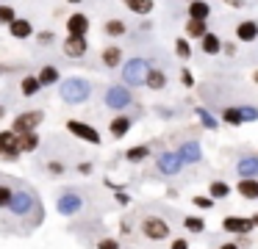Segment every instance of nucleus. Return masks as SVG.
Instances as JSON below:
<instances>
[{
	"label": "nucleus",
	"instance_id": "obj_1",
	"mask_svg": "<svg viewBox=\"0 0 258 249\" xmlns=\"http://www.w3.org/2000/svg\"><path fill=\"white\" fill-rule=\"evenodd\" d=\"M139 230H142V235L147 238V241H167L169 235H172V227H169V221L167 219H161V216H156V213H150V216H145V219L139 221Z\"/></svg>",
	"mask_w": 258,
	"mask_h": 249
},
{
	"label": "nucleus",
	"instance_id": "obj_2",
	"mask_svg": "<svg viewBox=\"0 0 258 249\" xmlns=\"http://www.w3.org/2000/svg\"><path fill=\"white\" fill-rule=\"evenodd\" d=\"M39 202V197H36L34 191H25V188H17L12 197V205H9V213L17 216V219H28V213L34 210V205Z\"/></svg>",
	"mask_w": 258,
	"mask_h": 249
},
{
	"label": "nucleus",
	"instance_id": "obj_3",
	"mask_svg": "<svg viewBox=\"0 0 258 249\" xmlns=\"http://www.w3.org/2000/svg\"><path fill=\"white\" fill-rule=\"evenodd\" d=\"M89 94H92V86L86 80H81V77H67L61 83V97L67 103H84Z\"/></svg>",
	"mask_w": 258,
	"mask_h": 249
},
{
	"label": "nucleus",
	"instance_id": "obj_4",
	"mask_svg": "<svg viewBox=\"0 0 258 249\" xmlns=\"http://www.w3.org/2000/svg\"><path fill=\"white\" fill-rule=\"evenodd\" d=\"M20 136L14 130H0V160H20Z\"/></svg>",
	"mask_w": 258,
	"mask_h": 249
},
{
	"label": "nucleus",
	"instance_id": "obj_5",
	"mask_svg": "<svg viewBox=\"0 0 258 249\" xmlns=\"http://www.w3.org/2000/svg\"><path fill=\"white\" fill-rule=\"evenodd\" d=\"M84 197H81L78 191H64L61 197L56 199V210L61 216H75V213H81L84 210Z\"/></svg>",
	"mask_w": 258,
	"mask_h": 249
},
{
	"label": "nucleus",
	"instance_id": "obj_6",
	"mask_svg": "<svg viewBox=\"0 0 258 249\" xmlns=\"http://www.w3.org/2000/svg\"><path fill=\"white\" fill-rule=\"evenodd\" d=\"M42 119H45V114L42 111H25V114H20V116H14V122H12V130L17 133H31V130H36V127L42 125Z\"/></svg>",
	"mask_w": 258,
	"mask_h": 249
},
{
	"label": "nucleus",
	"instance_id": "obj_7",
	"mask_svg": "<svg viewBox=\"0 0 258 249\" xmlns=\"http://www.w3.org/2000/svg\"><path fill=\"white\" fill-rule=\"evenodd\" d=\"M147 69H150V66H147L142 58L128 61V64L122 66V77H125V83H128V86H142V83H145V77H147Z\"/></svg>",
	"mask_w": 258,
	"mask_h": 249
},
{
	"label": "nucleus",
	"instance_id": "obj_8",
	"mask_svg": "<svg viewBox=\"0 0 258 249\" xmlns=\"http://www.w3.org/2000/svg\"><path fill=\"white\" fill-rule=\"evenodd\" d=\"M222 230L230 232V235H250L255 230L250 216H225L222 219Z\"/></svg>",
	"mask_w": 258,
	"mask_h": 249
},
{
	"label": "nucleus",
	"instance_id": "obj_9",
	"mask_svg": "<svg viewBox=\"0 0 258 249\" xmlns=\"http://www.w3.org/2000/svg\"><path fill=\"white\" fill-rule=\"evenodd\" d=\"M67 130L73 133L75 138H81V141H89V144H95V147L103 141L100 133H97L95 127L86 125V122H78V119H70V122H67Z\"/></svg>",
	"mask_w": 258,
	"mask_h": 249
},
{
	"label": "nucleus",
	"instance_id": "obj_10",
	"mask_svg": "<svg viewBox=\"0 0 258 249\" xmlns=\"http://www.w3.org/2000/svg\"><path fill=\"white\" fill-rule=\"evenodd\" d=\"M156 166H158V172H161V175L178 177L180 172H183L186 163L178 158V152H161V155H158V160H156Z\"/></svg>",
	"mask_w": 258,
	"mask_h": 249
},
{
	"label": "nucleus",
	"instance_id": "obj_11",
	"mask_svg": "<svg viewBox=\"0 0 258 249\" xmlns=\"http://www.w3.org/2000/svg\"><path fill=\"white\" fill-rule=\"evenodd\" d=\"M106 105L108 108H128L131 105V94H128V89L125 86H111L108 89V94H106Z\"/></svg>",
	"mask_w": 258,
	"mask_h": 249
},
{
	"label": "nucleus",
	"instance_id": "obj_12",
	"mask_svg": "<svg viewBox=\"0 0 258 249\" xmlns=\"http://www.w3.org/2000/svg\"><path fill=\"white\" fill-rule=\"evenodd\" d=\"M178 158L183 160V163H200L203 160V149L197 141H183L178 147Z\"/></svg>",
	"mask_w": 258,
	"mask_h": 249
},
{
	"label": "nucleus",
	"instance_id": "obj_13",
	"mask_svg": "<svg viewBox=\"0 0 258 249\" xmlns=\"http://www.w3.org/2000/svg\"><path fill=\"white\" fill-rule=\"evenodd\" d=\"M89 31V17L86 14H73L67 20V36H86Z\"/></svg>",
	"mask_w": 258,
	"mask_h": 249
},
{
	"label": "nucleus",
	"instance_id": "obj_14",
	"mask_svg": "<svg viewBox=\"0 0 258 249\" xmlns=\"http://www.w3.org/2000/svg\"><path fill=\"white\" fill-rule=\"evenodd\" d=\"M86 50H89L86 36H67V42H64V53H67L70 58H81Z\"/></svg>",
	"mask_w": 258,
	"mask_h": 249
},
{
	"label": "nucleus",
	"instance_id": "obj_15",
	"mask_svg": "<svg viewBox=\"0 0 258 249\" xmlns=\"http://www.w3.org/2000/svg\"><path fill=\"white\" fill-rule=\"evenodd\" d=\"M131 127H134V116H114V119L108 122V130H111V136H114V138L128 136Z\"/></svg>",
	"mask_w": 258,
	"mask_h": 249
},
{
	"label": "nucleus",
	"instance_id": "obj_16",
	"mask_svg": "<svg viewBox=\"0 0 258 249\" xmlns=\"http://www.w3.org/2000/svg\"><path fill=\"white\" fill-rule=\"evenodd\" d=\"M236 191L244 199H258V177H241L236 183Z\"/></svg>",
	"mask_w": 258,
	"mask_h": 249
},
{
	"label": "nucleus",
	"instance_id": "obj_17",
	"mask_svg": "<svg viewBox=\"0 0 258 249\" xmlns=\"http://www.w3.org/2000/svg\"><path fill=\"white\" fill-rule=\"evenodd\" d=\"M236 39H241V42H255L258 39V22H252V20L239 22V25H236Z\"/></svg>",
	"mask_w": 258,
	"mask_h": 249
},
{
	"label": "nucleus",
	"instance_id": "obj_18",
	"mask_svg": "<svg viewBox=\"0 0 258 249\" xmlns=\"http://www.w3.org/2000/svg\"><path fill=\"white\" fill-rule=\"evenodd\" d=\"M236 172H239V177H258V155L241 158L239 163H236Z\"/></svg>",
	"mask_w": 258,
	"mask_h": 249
},
{
	"label": "nucleus",
	"instance_id": "obj_19",
	"mask_svg": "<svg viewBox=\"0 0 258 249\" xmlns=\"http://www.w3.org/2000/svg\"><path fill=\"white\" fill-rule=\"evenodd\" d=\"M211 14V6L206 0H191L189 3V20H208Z\"/></svg>",
	"mask_w": 258,
	"mask_h": 249
},
{
	"label": "nucleus",
	"instance_id": "obj_20",
	"mask_svg": "<svg viewBox=\"0 0 258 249\" xmlns=\"http://www.w3.org/2000/svg\"><path fill=\"white\" fill-rule=\"evenodd\" d=\"M9 31H12L14 39H28L31 33H34V25H31L28 20H14L12 25H9Z\"/></svg>",
	"mask_w": 258,
	"mask_h": 249
},
{
	"label": "nucleus",
	"instance_id": "obj_21",
	"mask_svg": "<svg viewBox=\"0 0 258 249\" xmlns=\"http://www.w3.org/2000/svg\"><path fill=\"white\" fill-rule=\"evenodd\" d=\"M200 47H203V53H206V55H217L219 50H222V39H219L217 33H206Z\"/></svg>",
	"mask_w": 258,
	"mask_h": 249
},
{
	"label": "nucleus",
	"instance_id": "obj_22",
	"mask_svg": "<svg viewBox=\"0 0 258 249\" xmlns=\"http://www.w3.org/2000/svg\"><path fill=\"white\" fill-rule=\"evenodd\" d=\"M228 194H230V186L228 183H222V180H211L208 183V197L217 202V199H228Z\"/></svg>",
	"mask_w": 258,
	"mask_h": 249
},
{
	"label": "nucleus",
	"instance_id": "obj_23",
	"mask_svg": "<svg viewBox=\"0 0 258 249\" xmlns=\"http://www.w3.org/2000/svg\"><path fill=\"white\" fill-rule=\"evenodd\" d=\"M36 147H39V133H20V152H34Z\"/></svg>",
	"mask_w": 258,
	"mask_h": 249
},
{
	"label": "nucleus",
	"instance_id": "obj_24",
	"mask_svg": "<svg viewBox=\"0 0 258 249\" xmlns=\"http://www.w3.org/2000/svg\"><path fill=\"white\" fill-rule=\"evenodd\" d=\"M206 33H208L206 20H189V22H186V36H189V39H203Z\"/></svg>",
	"mask_w": 258,
	"mask_h": 249
},
{
	"label": "nucleus",
	"instance_id": "obj_25",
	"mask_svg": "<svg viewBox=\"0 0 258 249\" xmlns=\"http://www.w3.org/2000/svg\"><path fill=\"white\" fill-rule=\"evenodd\" d=\"M145 83H147L150 89H156V92H158V89H164V86H167V75H164L161 69H147Z\"/></svg>",
	"mask_w": 258,
	"mask_h": 249
},
{
	"label": "nucleus",
	"instance_id": "obj_26",
	"mask_svg": "<svg viewBox=\"0 0 258 249\" xmlns=\"http://www.w3.org/2000/svg\"><path fill=\"white\" fill-rule=\"evenodd\" d=\"M122 3L128 6V9L134 11V14H142V17H145V14H150V11H153V6H156L153 0H122Z\"/></svg>",
	"mask_w": 258,
	"mask_h": 249
},
{
	"label": "nucleus",
	"instance_id": "obj_27",
	"mask_svg": "<svg viewBox=\"0 0 258 249\" xmlns=\"http://www.w3.org/2000/svg\"><path fill=\"white\" fill-rule=\"evenodd\" d=\"M183 227L191 235H200V232L206 230V219H203V216H183Z\"/></svg>",
	"mask_w": 258,
	"mask_h": 249
},
{
	"label": "nucleus",
	"instance_id": "obj_28",
	"mask_svg": "<svg viewBox=\"0 0 258 249\" xmlns=\"http://www.w3.org/2000/svg\"><path fill=\"white\" fill-rule=\"evenodd\" d=\"M125 158H128L131 163H142V160L150 158V147H147V144H142V147H131L128 152H125Z\"/></svg>",
	"mask_w": 258,
	"mask_h": 249
},
{
	"label": "nucleus",
	"instance_id": "obj_29",
	"mask_svg": "<svg viewBox=\"0 0 258 249\" xmlns=\"http://www.w3.org/2000/svg\"><path fill=\"white\" fill-rule=\"evenodd\" d=\"M36 80H39V86H50V83L58 80V69L56 66H42L39 75H36Z\"/></svg>",
	"mask_w": 258,
	"mask_h": 249
},
{
	"label": "nucleus",
	"instance_id": "obj_30",
	"mask_svg": "<svg viewBox=\"0 0 258 249\" xmlns=\"http://www.w3.org/2000/svg\"><path fill=\"white\" fill-rule=\"evenodd\" d=\"M119 61H122V50H119V47H106V50H103V64H106V66H111V69H114Z\"/></svg>",
	"mask_w": 258,
	"mask_h": 249
},
{
	"label": "nucleus",
	"instance_id": "obj_31",
	"mask_svg": "<svg viewBox=\"0 0 258 249\" xmlns=\"http://www.w3.org/2000/svg\"><path fill=\"white\" fill-rule=\"evenodd\" d=\"M222 122L225 125H233V127L244 125V119H241V108H225L222 111Z\"/></svg>",
	"mask_w": 258,
	"mask_h": 249
},
{
	"label": "nucleus",
	"instance_id": "obj_32",
	"mask_svg": "<svg viewBox=\"0 0 258 249\" xmlns=\"http://www.w3.org/2000/svg\"><path fill=\"white\" fill-rule=\"evenodd\" d=\"M39 80H36V77H23V97H34V94H39Z\"/></svg>",
	"mask_w": 258,
	"mask_h": 249
},
{
	"label": "nucleus",
	"instance_id": "obj_33",
	"mask_svg": "<svg viewBox=\"0 0 258 249\" xmlns=\"http://www.w3.org/2000/svg\"><path fill=\"white\" fill-rule=\"evenodd\" d=\"M42 221H45V208H42V202H36L34 210L28 213V224H31V227H39Z\"/></svg>",
	"mask_w": 258,
	"mask_h": 249
},
{
	"label": "nucleus",
	"instance_id": "obj_34",
	"mask_svg": "<svg viewBox=\"0 0 258 249\" xmlns=\"http://www.w3.org/2000/svg\"><path fill=\"white\" fill-rule=\"evenodd\" d=\"M12 197H14V188H9L6 183H0V210H6L12 205Z\"/></svg>",
	"mask_w": 258,
	"mask_h": 249
},
{
	"label": "nucleus",
	"instance_id": "obj_35",
	"mask_svg": "<svg viewBox=\"0 0 258 249\" xmlns=\"http://www.w3.org/2000/svg\"><path fill=\"white\" fill-rule=\"evenodd\" d=\"M106 33H108V36H122V33H125V22L122 20H108L106 22Z\"/></svg>",
	"mask_w": 258,
	"mask_h": 249
},
{
	"label": "nucleus",
	"instance_id": "obj_36",
	"mask_svg": "<svg viewBox=\"0 0 258 249\" xmlns=\"http://www.w3.org/2000/svg\"><path fill=\"white\" fill-rule=\"evenodd\" d=\"M197 116H200V122H203V125H206V127H208V130H217V127H219V122H217V119H214V116H211V114H208V111H206V108H197Z\"/></svg>",
	"mask_w": 258,
	"mask_h": 249
},
{
	"label": "nucleus",
	"instance_id": "obj_37",
	"mask_svg": "<svg viewBox=\"0 0 258 249\" xmlns=\"http://www.w3.org/2000/svg\"><path fill=\"white\" fill-rule=\"evenodd\" d=\"M14 20H17V17H14L12 6H0V25H12Z\"/></svg>",
	"mask_w": 258,
	"mask_h": 249
},
{
	"label": "nucleus",
	"instance_id": "obj_38",
	"mask_svg": "<svg viewBox=\"0 0 258 249\" xmlns=\"http://www.w3.org/2000/svg\"><path fill=\"white\" fill-rule=\"evenodd\" d=\"M191 205L200 208V210H211L214 208V199L211 197H200V194H197V197H191Z\"/></svg>",
	"mask_w": 258,
	"mask_h": 249
},
{
	"label": "nucleus",
	"instance_id": "obj_39",
	"mask_svg": "<svg viewBox=\"0 0 258 249\" xmlns=\"http://www.w3.org/2000/svg\"><path fill=\"white\" fill-rule=\"evenodd\" d=\"M175 53H178L180 58H189V55H191L189 42H186V39H178V42H175Z\"/></svg>",
	"mask_w": 258,
	"mask_h": 249
},
{
	"label": "nucleus",
	"instance_id": "obj_40",
	"mask_svg": "<svg viewBox=\"0 0 258 249\" xmlns=\"http://www.w3.org/2000/svg\"><path fill=\"white\" fill-rule=\"evenodd\" d=\"M97 249H122V246H119V238H100Z\"/></svg>",
	"mask_w": 258,
	"mask_h": 249
},
{
	"label": "nucleus",
	"instance_id": "obj_41",
	"mask_svg": "<svg viewBox=\"0 0 258 249\" xmlns=\"http://www.w3.org/2000/svg\"><path fill=\"white\" fill-rule=\"evenodd\" d=\"M241 119H244V122H255V119H258V108L244 105V108H241Z\"/></svg>",
	"mask_w": 258,
	"mask_h": 249
},
{
	"label": "nucleus",
	"instance_id": "obj_42",
	"mask_svg": "<svg viewBox=\"0 0 258 249\" xmlns=\"http://www.w3.org/2000/svg\"><path fill=\"white\" fill-rule=\"evenodd\" d=\"M47 172H50V175H64V172H67V166L58 163V160H50V163H47Z\"/></svg>",
	"mask_w": 258,
	"mask_h": 249
},
{
	"label": "nucleus",
	"instance_id": "obj_43",
	"mask_svg": "<svg viewBox=\"0 0 258 249\" xmlns=\"http://www.w3.org/2000/svg\"><path fill=\"white\" fill-rule=\"evenodd\" d=\"M169 249H189V241H186V238H175V241L169 243Z\"/></svg>",
	"mask_w": 258,
	"mask_h": 249
},
{
	"label": "nucleus",
	"instance_id": "obj_44",
	"mask_svg": "<svg viewBox=\"0 0 258 249\" xmlns=\"http://www.w3.org/2000/svg\"><path fill=\"white\" fill-rule=\"evenodd\" d=\"M114 199H117V205H131V197L125 191H117V197H114Z\"/></svg>",
	"mask_w": 258,
	"mask_h": 249
},
{
	"label": "nucleus",
	"instance_id": "obj_45",
	"mask_svg": "<svg viewBox=\"0 0 258 249\" xmlns=\"http://www.w3.org/2000/svg\"><path fill=\"white\" fill-rule=\"evenodd\" d=\"M78 172H81V175H92L95 166H92V163H78Z\"/></svg>",
	"mask_w": 258,
	"mask_h": 249
},
{
	"label": "nucleus",
	"instance_id": "obj_46",
	"mask_svg": "<svg viewBox=\"0 0 258 249\" xmlns=\"http://www.w3.org/2000/svg\"><path fill=\"white\" fill-rule=\"evenodd\" d=\"M180 80H183V86H191V83H195V77H191V72H183V75H180Z\"/></svg>",
	"mask_w": 258,
	"mask_h": 249
},
{
	"label": "nucleus",
	"instance_id": "obj_47",
	"mask_svg": "<svg viewBox=\"0 0 258 249\" xmlns=\"http://www.w3.org/2000/svg\"><path fill=\"white\" fill-rule=\"evenodd\" d=\"M230 9H244V0H225Z\"/></svg>",
	"mask_w": 258,
	"mask_h": 249
},
{
	"label": "nucleus",
	"instance_id": "obj_48",
	"mask_svg": "<svg viewBox=\"0 0 258 249\" xmlns=\"http://www.w3.org/2000/svg\"><path fill=\"white\" fill-rule=\"evenodd\" d=\"M39 42H42V44L53 42V33H50V31H47V33H39Z\"/></svg>",
	"mask_w": 258,
	"mask_h": 249
},
{
	"label": "nucleus",
	"instance_id": "obj_49",
	"mask_svg": "<svg viewBox=\"0 0 258 249\" xmlns=\"http://www.w3.org/2000/svg\"><path fill=\"white\" fill-rule=\"evenodd\" d=\"M119 232H122V235H128V232H131V224H128V221H122V224H119Z\"/></svg>",
	"mask_w": 258,
	"mask_h": 249
},
{
	"label": "nucleus",
	"instance_id": "obj_50",
	"mask_svg": "<svg viewBox=\"0 0 258 249\" xmlns=\"http://www.w3.org/2000/svg\"><path fill=\"white\" fill-rule=\"evenodd\" d=\"M219 249H239V246H236L233 241H228V243H222V246H219Z\"/></svg>",
	"mask_w": 258,
	"mask_h": 249
},
{
	"label": "nucleus",
	"instance_id": "obj_51",
	"mask_svg": "<svg viewBox=\"0 0 258 249\" xmlns=\"http://www.w3.org/2000/svg\"><path fill=\"white\" fill-rule=\"evenodd\" d=\"M250 219H252V224H255V227H258V213H252V216H250Z\"/></svg>",
	"mask_w": 258,
	"mask_h": 249
},
{
	"label": "nucleus",
	"instance_id": "obj_52",
	"mask_svg": "<svg viewBox=\"0 0 258 249\" xmlns=\"http://www.w3.org/2000/svg\"><path fill=\"white\" fill-rule=\"evenodd\" d=\"M3 116H6V108H3V105H0V119H3Z\"/></svg>",
	"mask_w": 258,
	"mask_h": 249
},
{
	"label": "nucleus",
	"instance_id": "obj_53",
	"mask_svg": "<svg viewBox=\"0 0 258 249\" xmlns=\"http://www.w3.org/2000/svg\"><path fill=\"white\" fill-rule=\"evenodd\" d=\"M67 3H81V0H67Z\"/></svg>",
	"mask_w": 258,
	"mask_h": 249
},
{
	"label": "nucleus",
	"instance_id": "obj_54",
	"mask_svg": "<svg viewBox=\"0 0 258 249\" xmlns=\"http://www.w3.org/2000/svg\"><path fill=\"white\" fill-rule=\"evenodd\" d=\"M255 83H258V72H255Z\"/></svg>",
	"mask_w": 258,
	"mask_h": 249
},
{
	"label": "nucleus",
	"instance_id": "obj_55",
	"mask_svg": "<svg viewBox=\"0 0 258 249\" xmlns=\"http://www.w3.org/2000/svg\"><path fill=\"white\" fill-rule=\"evenodd\" d=\"M189 3H191V0H189Z\"/></svg>",
	"mask_w": 258,
	"mask_h": 249
}]
</instances>
